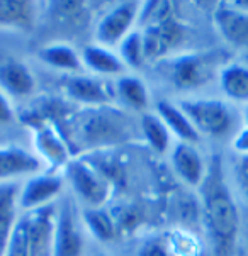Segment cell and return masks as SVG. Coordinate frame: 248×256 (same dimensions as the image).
I'll use <instances>...</instances> for the list:
<instances>
[{
  "instance_id": "31",
  "label": "cell",
  "mask_w": 248,
  "mask_h": 256,
  "mask_svg": "<svg viewBox=\"0 0 248 256\" xmlns=\"http://www.w3.org/2000/svg\"><path fill=\"white\" fill-rule=\"evenodd\" d=\"M234 182L241 197L248 202V154L238 156L234 162Z\"/></svg>"
},
{
  "instance_id": "36",
  "label": "cell",
  "mask_w": 248,
  "mask_h": 256,
  "mask_svg": "<svg viewBox=\"0 0 248 256\" xmlns=\"http://www.w3.org/2000/svg\"><path fill=\"white\" fill-rule=\"evenodd\" d=\"M94 256H104V254H94Z\"/></svg>"
},
{
  "instance_id": "6",
  "label": "cell",
  "mask_w": 248,
  "mask_h": 256,
  "mask_svg": "<svg viewBox=\"0 0 248 256\" xmlns=\"http://www.w3.org/2000/svg\"><path fill=\"white\" fill-rule=\"evenodd\" d=\"M141 4L123 2L116 4L101 17L95 29V38L99 44L112 48L124 41L133 32V28L138 24Z\"/></svg>"
},
{
  "instance_id": "9",
  "label": "cell",
  "mask_w": 248,
  "mask_h": 256,
  "mask_svg": "<svg viewBox=\"0 0 248 256\" xmlns=\"http://www.w3.org/2000/svg\"><path fill=\"white\" fill-rule=\"evenodd\" d=\"M33 124V142L34 150L39 154V162H46L51 166H67L70 158V146L67 142V138L60 134L58 129L48 120H39Z\"/></svg>"
},
{
  "instance_id": "14",
  "label": "cell",
  "mask_w": 248,
  "mask_h": 256,
  "mask_svg": "<svg viewBox=\"0 0 248 256\" xmlns=\"http://www.w3.org/2000/svg\"><path fill=\"white\" fill-rule=\"evenodd\" d=\"M41 162L36 154L19 146H0V185L19 176H33L39 173Z\"/></svg>"
},
{
  "instance_id": "5",
  "label": "cell",
  "mask_w": 248,
  "mask_h": 256,
  "mask_svg": "<svg viewBox=\"0 0 248 256\" xmlns=\"http://www.w3.org/2000/svg\"><path fill=\"white\" fill-rule=\"evenodd\" d=\"M217 62L214 54L192 53L172 60L168 64V80L180 90H194L204 86L216 72Z\"/></svg>"
},
{
  "instance_id": "35",
  "label": "cell",
  "mask_w": 248,
  "mask_h": 256,
  "mask_svg": "<svg viewBox=\"0 0 248 256\" xmlns=\"http://www.w3.org/2000/svg\"><path fill=\"white\" fill-rule=\"evenodd\" d=\"M243 122L248 126V106L245 107V110H243Z\"/></svg>"
},
{
  "instance_id": "13",
  "label": "cell",
  "mask_w": 248,
  "mask_h": 256,
  "mask_svg": "<svg viewBox=\"0 0 248 256\" xmlns=\"http://www.w3.org/2000/svg\"><path fill=\"white\" fill-rule=\"evenodd\" d=\"M63 92L68 98L89 107H101L109 100L111 90L102 80L85 75H67L62 82Z\"/></svg>"
},
{
  "instance_id": "24",
  "label": "cell",
  "mask_w": 248,
  "mask_h": 256,
  "mask_svg": "<svg viewBox=\"0 0 248 256\" xmlns=\"http://www.w3.org/2000/svg\"><path fill=\"white\" fill-rule=\"evenodd\" d=\"M141 134L156 153H167L172 144V134L158 114H143Z\"/></svg>"
},
{
  "instance_id": "22",
  "label": "cell",
  "mask_w": 248,
  "mask_h": 256,
  "mask_svg": "<svg viewBox=\"0 0 248 256\" xmlns=\"http://www.w3.org/2000/svg\"><path fill=\"white\" fill-rule=\"evenodd\" d=\"M116 95L121 102L124 104L128 109L131 110H145L150 102V92H148L146 85L143 84L138 76L124 75L119 76L114 85Z\"/></svg>"
},
{
  "instance_id": "32",
  "label": "cell",
  "mask_w": 248,
  "mask_h": 256,
  "mask_svg": "<svg viewBox=\"0 0 248 256\" xmlns=\"http://www.w3.org/2000/svg\"><path fill=\"white\" fill-rule=\"evenodd\" d=\"M231 146H233V151L238 156L248 154V126L246 124H243L241 128L234 132Z\"/></svg>"
},
{
  "instance_id": "12",
  "label": "cell",
  "mask_w": 248,
  "mask_h": 256,
  "mask_svg": "<svg viewBox=\"0 0 248 256\" xmlns=\"http://www.w3.org/2000/svg\"><path fill=\"white\" fill-rule=\"evenodd\" d=\"M172 166L175 170L177 176L180 178L187 186L192 188H199L202 185L204 178L207 173V164L202 154L195 144H189V142H177L172 148Z\"/></svg>"
},
{
  "instance_id": "8",
  "label": "cell",
  "mask_w": 248,
  "mask_h": 256,
  "mask_svg": "<svg viewBox=\"0 0 248 256\" xmlns=\"http://www.w3.org/2000/svg\"><path fill=\"white\" fill-rule=\"evenodd\" d=\"M63 190V180L51 173H36L28 176L23 186H19L17 204L24 212H33L43 207L53 206Z\"/></svg>"
},
{
  "instance_id": "11",
  "label": "cell",
  "mask_w": 248,
  "mask_h": 256,
  "mask_svg": "<svg viewBox=\"0 0 248 256\" xmlns=\"http://www.w3.org/2000/svg\"><path fill=\"white\" fill-rule=\"evenodd\" d=\"M143 44L146 60H158L175 48L184 38V28L177 22L175 17L162 20L158 24L143 28Z\"/></svg>"
},
{
  "instance_id": "20",
  "label": "cell",
  "mask_w": 248,
  "mask_h": 256,
  "mask_svg": "<svg viewBox=\"0 0 248 256\" xmlns=\"http://www.w3.org/2000/svg\"><path fill=\"white\" fill-rule=\"evenodd\" d=\"M38 56L43 63L58 72L70 73V75H80V72H84L82 54L65 42H56V44L41 48L38 51Z\"/></svg>"
},
{
  "instance_id": "2",
  "label": "cell",
  "mask_w": 248,
  "mask_h": 256,
  "mask_svg": "<svg viewBox=\"0 0 248 256\" xmlns=\"http://www.w3.org/2000/svg\"><path fill=\"white\" fill-rule=\"evenodd\" d=\"M70 136L80 148H101L124 141L129 136V126L126 117L114 109L90 107L70 120Z\"/></svg>"
},
{
  "instance_id": "10",
  "label": "cell",
  "mask_w": 248,
  "mask_h": 256,
  "mask_svg": "<svg viewBox=\"0 0 248 256\" xmlns=\"http://www.w3.org/2000/svg\"><path fill=\"white\" fill-rule=\"evenodd\" d=\"M28 218L29 250L31 256H55V222L56 206L24 212Z\"/></svg>"
},
{
  "instance_id": "17",
  "label": "cell",
  "mask_w": 248,
  "mask_h": 256,
  "mask_svg": "<svg viewBox=\"0 0 248 256\" xmlns=\"http://www.w3.org/2000/svg\"><path fill=\"white\" fill-rule=\"evenodd\" d=\"M84 68L99 76H116L124 72L126 64L121 56L114 53L111 48L102 44H89L82 51Z\"/></svg>"
},
{
  "instance_id": "26",
  "label": "cell",
  "mask_w": 248,
  "mask_h": 256,
  "mask_svg": "<svg viewBox=\"0 0 248 256\" xmlns=\"http://www.w3.org/2000/svg\"><path fill=\"white\" fill-rule=\"evenodd\" d=\"M119 56L126 66L138 68L146 62L145 44H143L141 31H133L119 44Z\"/></svg>"
},
{
  "instance_id": "3",
  "label": "cell",
  "mask_w": 248,
  "mask_h": 256,
  "mask_svg": "<svg viewBox=\"0 0 248 256\" xmlns=\"http://www.w3.org/2000/svg\"><path fill=\"white\" fill-rule=\"evenodd\" d=\"M178 106L201 136L204 134L221 140L229 136L236 128V117L233 109L219 98H190L180 102Z\"/></svg>"
},
{
  "instance_id": "30",
  "label": "cell",
  "mask_w": 248,
  "mask_h": 256,
  "mask_svg": "<svg viewBox=\"0 0 248 256\" xmlns=\"http://www.w3.org/2000/svg\"><path fill=\"white\" fill-rule=\"evenodd\" d=\"M138 256H173L172 250L168 248L167 240L163 238H150L143 242V246L138 251Z\"/></svg>"
},
{
  "instance_id": "7",
  "label": "cell",
  "mask_w": 248,
  "mask_h": 256,
  "mask_svg": "<svg viewBox=\"0 0 248 256\" xmlns=\"http://www.w3.org/2000/svg\"><path fill=\"white\" fill-rule=\"evenodd\" d=\"M84 236L75 202L63 198L56 206L55 222V256H82Z\"/></svg>"
},
{
  "instance_id": "28",
  "label": "cell",
  "mask_w": 248,
  "mask_h": 256,
  "mask_svg": "<svg viewBox=\"0 0 248 256\" xmlns=\"http://www.w3.org/2000/svg\"><path fill=\"white\" fill-rule=\"evenodd\" d=\"M4 256H31V250H29L28 218H26V214L19 216V219H17L16 228H14V231H12L11 241H9Z\"/></svg>"
},
{
  "instance_id": "4",
  "label": "cell",
  "mask_w": 248,
  "mask_h": 256,
  "mask_svg": "<svg viewBox=\"0 0 248 256\" xmlns=\"http://www.w3.org/2000/svg\"><path fill=\"white\" fill-rule=\"evenodd\" d=\"M67 176L73 192L89 209H101L111 197V182L95 164L75 160L67 164Z\"/></svg>"
},
{
  "instance_id": "19",
  "label": "cell",
  "mask_w": 248,
  "mask_h": 256,
  "mask_svg": "<svg viewBox=\"0 0 248 256\" xmlns=\"http://www.w3.org/2000/svg\"><path fill=\"white\" fill-rule=\"evenodd\" d=\"M17 197H19V186L16 184L9 182V184L0 185V256L6 253L12 231L19 219Z\"/></svg>"
},
{
  "instance_id": "23",
  "label": "cell",
  "mask_w": 248,
  "mask_h": 256,
  "mask_svg": "<svg viewBox=\"0 0 248 256\" xmlns=\"http://www.w3.org/2000/svg\"><path fill=\"white\" fill-rule=\"evenodd\" d=\"M34 24V6L31 2H0V28L28 31Z\"/></svg>"
},
{
  "instance_id": "27",
  "label": "cell",
  "mask_w": 248,
  "mask_h": 256,
  "mask_svg": "<svg viewBox=\"0 0 248 256\" xmlns=\"http://www.w3.org/2000/svg\"><path fill=\"white\" fill-rule=\"evenodd\" d=\"M173 4L170 2H148L141 4L140 17H138V26L148 28V26L158 24L162 20H167L173 17Z\"/></svg>"
},
{
  "instance_id": "18",
  "label": "cell",
  "mask_w": 248,
  "mask_h": 256,
  "mask_svg": "<svg viewBox=\"0 0 248 256\" xmlns=\"http://www.w3.org/2000/svg\"><path fill=\"white\" fill-rule=\"evenodd\" d=\"M156 114L160 116V119L163 120L165 126L168 128L172 136H175L178 142H189V144H195L201 138V134L197 132V129L194 128V124L190 122V119L187 114L182 110L180 106L172 104L168 100H162L156 104Z\"/></svg>"
},
{
  "instance_id": "15",
  "label": "cell",
  "mask_w": 248,
  "mask_h": 256,
  "mask_svg": "<svg viewBox=\"0 0 248 256\" xmlns=\"http://www.w3.org/2000/svg\"><path fill=\"white\" fill-rule=\"evenodd\" d=\"M217 31L229 44L248 46V12L238 8L234 4H221L214 12Z\"/></svg>"
},
{
  "instance_id": "21",
  "label": "cell",
  "mask_w": 248,
  "mask_h": 256,
  "mask_svg": "<svg viewBox=\"0 0 248 256\" xmlns=\"http://www.w3.org/2000/svg\"><path fill=\"white\" fill-rule=\"evenodd\" d=\"M221 92L228 100L248 106V66L241 63L226 64L219 70Z\"/></svg>"
},
{
  "instance_id": "29",
  "label": "cell",
  "mask_w": 248,
  "mask_h": 256,
  "mask_svg": "<svg viewBox=\"0 0 248 256\" xmlns=\"http://www.w3.org/2000/svg\"><path fill=\"white\" fill-rule=\"evenodd\" d=\"M167 244L173 256H197L199 253L197 240L187 231H173L172 236L167 238Z\"/></svg>"
},
{
  "instance_id": "25",
  "label": "cell",
  "mask_w": 248,
  "mask_h": 256,
  "mask_svg": "<svg viewBox=\"0 0 248 256\" xmlns=\"http://www.w3.org/2000/svg\"><path fill=\"white\" fill-rule=\"evenodd\" d=\"M84 222L90 234L101 241H111L116 236V220L109 212L101 209H87L84 212Z\"/></svg>"
},
{
  "instance_id": "1",
  "label": "cell",
  "mask_w": 248,
  "mask_h": 256,
  "mask_svg": "<svg viewBox=\"0 0 248 256\" xmlns=\"http://www.w3.org/2000/svg\"><path fill=\"white\" fill-rule=\"evenodd\" d=\"M201 192V210L216 256H231L240 231V212L224 178L223 162L212 156Z\"/></svg>"
},
{
  "instance_id": "16",
  "label": "cell",
  "mask_w": 248,
  "mask_h": 256,
  "mask_svg": "<svg viewBox=\"0 0 248 256\" xmlns=\"http://www.w3.org/2000/svg\"><path fill=\"white\" fill-rule=\"evenodd\" d=\"M36 88V80L28 66L21 62H6L0 64V90L7 97L24 98Z\"/></svg>"
},
{
  "instance_id": "34",
  "label": "cell",
  "mask_w": 248,
  "mask_h": 256,
  "mask_svg": "<svg viewBox=\"0 0 248 256\" xmlns=\"http://www.w3.org/2000/svg\"><path fill=\"white\" fill-rule=\"evenodd\" d=\"M234 6H236L238 8H241V10L248 12V0H238V2H233Z\"/></svg>"
},
{
  "instance_id": "33",
  "label": "cell",
  "mask_w": 248,
  "mask_h": 256,
  "mask_svg": "<svg viewBox=\"0 0 248 256\" xmlns=\"http://www.w3.org/2000/svg\"><path fill=\"white\" fill-rule=\"evenodd\" d=\"M14 119V109L9 97L0 90V124H9Z\"/></svg>"
}]
</instances>
